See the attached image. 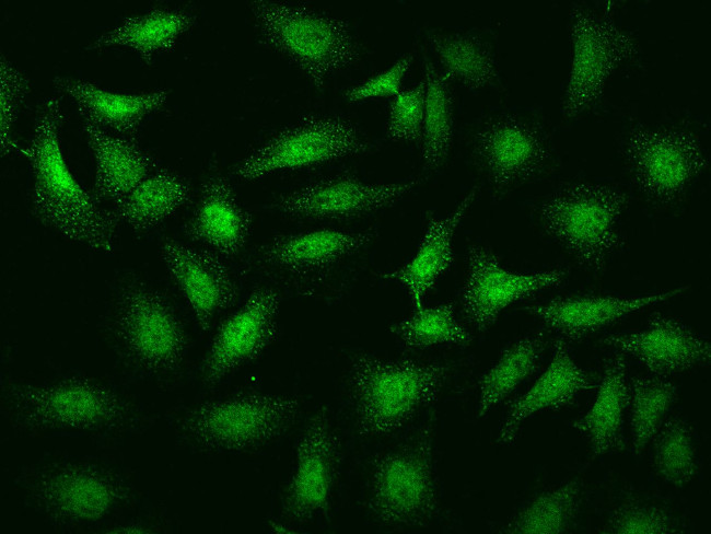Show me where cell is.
<instances>
[{"label": "cell", "instance_id": "27", "mask_svg": "<svg viewBox=\"0 0 711 534\" xmlns=\"http://www.w3.org/2000/svg\"><path fill=\"white\" fill-rule=\"evenodd\" d=\"M628 363L622 352L605 361L596 399L591 408L573 422L588 442L595 456L623 449V414L629 403Z\"/></svg>", "mask_w": 711, "mask_h": 534}, {"label": "cell", "instance_id": "13", "mask_svg": "<svg viewBox=\"0 0 711 534\" xmlns=\"http://www.w3.org/2000/svg\"><path fill=\"white\" fill-rule=\"evenodd\" d=\"M340 439L328 409L310 418L296 446V465L284 492L283 513L294 521H308L327 513L340 465Z\"/></svg>", "mask_w": 711, "mask_h": 534}, {"label": "cell", "instance_id": "18", "mask_svg": "<svg viewBox=\"0 0 711 534\" xmlns=\"http://www.w3.org/2000/svg\"><path fill=\"white\" fill-rule=\"evenodd\" d=\"M475 153L489 178L493 196L537 175L550 158L538 129L510 116L491 120L477 132Z\"/></svg>", "mask_w": 711, "mask_h": 534}, {"label": "cell", "instance_id": "8", "mask_svg": "<svg viewBox=\"0 0 711 534\" xmlns=\"http://www.w3.org/2000/svg\"><path fill=\"white\" fill-rule=\"evenodd\" d=\"M431 433L427 427L415 443L374 458L369 508L382 523L422 526L436 514Z\"/></svg>", "mask_w": 711, "mask_h": 534}, {"label": "cell", "instance_id": "31", "mask_svg": "<svg viewBox=\"0 0 711 534\" xmlns=\"http://www.w3.org/2000/svg\"><path fill=\"white\" fill-rule=\"evenodd\" d=\"M424 106L421 134V156L424 167L439 169L453 142L454 103L450 82L424 56Z\"/></svg>", "mask_w": 711, "mask_h": 534}, {"label": "cell", "instance_id": "5", "mask_svg": "<svg viewBox=\"0 0 711 534\" xmlns=\"http://www.w3.org/2000/svg\"><path fill=\"white\" fill-rule=\"evenodd\" d=\"M300 406L295 396L238 393L193 408L184 418L182 430L206 449L246 450L281 436Z\"/></svg>", "mask_w": 711, "mask_h": 534}, {"label": "cell", "instance_id": "38", "mask_svg": "<svg viewBox=\"0 0 711 534\" xmlns=\"http://www.w3.org/2000/svg\"><path fill=\"white\" fill-rule=\"evenodd\" d=\"M606 533H675L672 515L662 508L642 503H627L617 508L605 527Z\"/></svg>", "mask_w": 711, "mask_h": 534}, {"label": "cell", "instance_id": "6", "mask_svg": "<svg viewBox=\"0 0 711 534\" xmlns=\"http://www.w3.org/2000/svg\"><path fill=\"white\" fill-rule=\"evenodd\" d=\"M9 399L16 422L30 430L109 429L129 416L126 402L114 391L81 378L13 385Z\"/></svg>", "mask_w": 711, "mask_h": 534}, {"label": "cell", "instance_id": "3", "mask_svg": "<svg viewBox=\"0 0 711 534\" xmlns=\"http://www.w3.org/2000/svg\"><path fill=\"white\" fill-rule=\"evenodd\" d=\"M447 374L448 367L439 362L357 356L350 382L358 432L365 437L398 430L438 398Z\"/></svg>", "mask_w": 711, "mask_h": 534}, {"label": "cell", "instance_id": "17", "mask_svg": "<svg viewBox=\"0 0 711 534\" xmlns=\"http://www.w3.org/2000/svg\"><path fill=\"white\" fill-rule=\"evenodd\" d=\"M35 502L50 518L94 522L126 497V488L110 473L83 464H68L42 473L33 483Z\"/></svg>", "mask_w": 711, "mask_h": 534}, {"label": "cell", "instance_id": "9", "mask_svg": "<svg viewBox=\"0 0 711 534\" xmlns=\"http://www.w3.org/2000/svg\"><path fill=\"white\" fill-rule=\"evenodd\" d=\"M571 39L573 58L562 105L567 118L593 106L603 95L611 73L639 54L631 33L581 5L571 10Z\"/></svg>", "mask_w": 711, "mask_h": 534}, {"label": "cell", "instance_id": "2", "mask_svg": "<svg viewBox=\"0 0 711 534\" xmlns=\"http://www.w3.org/2000/svg\"><path fill=\"white\" fill-rule=\"evenodd\" d=\"M261 43L292 61L314 88L359 59L349 24L305 4L257 0L252 2Z\"/></svg>", "mask_w": 711, "mask_h": 534}, {"label": "cell", "instance_id": "15", "mask_svg": "<svg viewBox=\"0 0 711 534\" xmlns=\"http://www.w3.org/2000/svg\"><path fill=\"white\" fill-rule=\"evenodd\" d=\"M423 178L365 183L343 174L319 179L281 195L273 207L295 218L345 220L387 208L417 188Z\"/></svg>", "mask_w": 711, "mask_h": 534}, {"label": "cell", "instance_id": "39", "mask_svg": "<svg viewBox=\"0 0 711 534\" xmlns=\"http://www.w3.org/2000/svg\"><path fill=\"white\" fill-rule=\"evenodd\" d=\"M0 78L1 149L5 153L16 147L10 137L11 128L30 85L27 78L3 56L0 62Z\"/></svg>", "mask_w": 711, "mask_h": 534}, {"label": "cell", "instance_id": "36", "mask_svg": "<svg viewBox=\"0 0 711 534\" xmlns=\"http://www.w3.org/2000/svg\"><path fill=\"white\" fill-rule=\"evenodd\" d=\"M389 330L408 350L426 349L440 344L466 346L471 337L455 317L452 301L416 310V312L393 325Z\"/></svg>", "mask_w": 711, "mask_h": 534}, {"label": "cell", "instance_id": "1", "mask_svg": "<svg viewBox=\"0 0 711 534\" xmlns=\"http://www.w3.org/2000/svg\"><path fill=\"white\" fill-rule=\"evenodd\" d=\"M60 98L44 100L23 154L33 171L32 208L35 217L65 239L93 251L110 253L117 220L71 174L61 150L63 123Z\"/></svg>", "mask_w": 711, "mask_h": 534}, {"label": "cell", "instance_id": "26", "mask_svg": "<svg viewBox=\"0 0 711 534\" xmlns=\"http://www.w3.org/2000/svg\"><path fill=\"white\" fill-rule=\"evenodd\" d=\"M54 83L73 100L83 119L133 139L143 119L159 111L168 97L164 89L138 94L115 93L70 77H56Z\"/></svg>", "mask_w": 711, "mask_h": 534}, {"label": "cell", "instance_id": "29", "mask_svg": "<svg viewBox=\"0 0 711 534\" xmlns=\"http://www.w3.org/2000/svg\"><path fill=\"white\" fill-rule=\"evenodd\" d=\"M189 198L190 186L186 179L160 167L115 202L112 212L118 222L141 232L172 217Z\"/></svg>", "mask_w": 711, "mask_h": 534}, {"label": "cell", "instance_id": "25", "mask_svg": "<svg viewBox=\"0 0 711 534\" xmlns=\"http://www.w3.org/2000/svg\"><path fill=\"white\" fill-rule=\"evenodd\" d=\"M478 187H473L457 207L446 217L427 216V228L413 258L401 268L380 275L386 280L401 283L416 310L423 307L426 294L438 279L454 264L453 236L466 211L477 196Z\"/></svg>", "mask_w": 711, "mask_h": 534}, {"label": "cell", "instance_id": "10", "mask_svg": "<svg viewBox=\"0 0 711 534\" xmlns=\"http://www.w3.org/2000/svg\"><path fill=\"white\" fill-rule=\"evenodd\" d=\"M375 236L374 229L360 232L323 229L276 236L259 248L255 268L311 295L335 266L365 248Z\"/></svg>", "mask_w": 711, "mask_h": 534}, {"label": "cell", "instance_id": "19", "mask_svg": "<svg viewBox=\"0 0 711 534\" xmlns=\"http://www.w3.org/2000/svg\"><path fill=\"white\" fill-rule=\"evenodd\" d=\"M602 344L632 356L648 371L666 376L710 362V343L680 320L654 312L645 329L611 334Z\"/></svg>", "mask_w": 711, "mask_h": 534}, {"label": "cell", "instance_id": "35", "mask_svg": "<svg viewBox=\"0 0 711 534\" xmlns=\"http://www.w3.org/2000/svg\"><path fill=\"white\" fill-rule=\"evenodd\" d=\"M652 440L653 466L658 476L675 487L688 485L699 471L692 427L672 417L663 421Z\"/></svg>", "mask_w": 711, "mask_h": 534}, {"label": "cell", "instance_id": "40", "mask_svg": "<svg viewBox=\"0 0 711 534\" xmlns=\"http://www.w3.org/2000/svg\"><path fill=\"white\" fill-rule=\"evenodd\" d=\"M412 59V55H404L391 68L346 90L345 98L356 103L373 97H394L401 91L403 80L411 67Z\"/></svg>", "mask_w": 711, "mask_h": 534}, {"label": "cell", "instance_id": "23", "mask_svg": "<svg viewBox=\"0 0 711 534\" xmlns=\"http://www.w3.org/2000/svg\"><path fill=\"white\" fill-rule=\"evenodd\" d=\"M252 229V216L238 202L223 175L215 173L202 183L199 200L184 227L185 234L207 244L224 257L237 255Z\"/></svg>", "mask_w": 711, "mask_h": 534}, {"label": "cell", "instance_id": "32", "mask_svg": "<svg viewBox=\"0 0 711 534\" xmlns=\"http://www.w3.org/2000/svg\"><path fill=\"white\" fill-rule=\"evenodd\" d=\"M433 50L443 66L442 76L471 90L491 85L497 66L490 51L474 36L464 34H429Z\"/></svg>", "mask_w": 711, "mask_h": 534}, {"label": "cell", "instance_id": "33", "mask_svg": "<svg viewBox=\"0 0 711 534\" xmlns=\"http://www.w3.org/2000/svg\"><path fill=\"white\" fill-rule=\"evenodd\" d=\"M677 397V386L665 376H633L629 382L630 427L634 454L643 452Z\"/></svg>", "mask_w": 711, "mask_h": 534}, {"label": "cell", "instance_id": "34", "mask_svg": "<svg viewBox=\"0 0 711 534\" xmlns=\"http://www.w3.org/2000/svg\"><path fill=\"white\" fill-rule=\"evenodd\" d=\"M581 485L567 481L536 497L505 525V533H563L573 523L580 507Z\"/></svg>", "mask_w": 711, "mask_h": 534}, {"label": "cell", "instance_id": "11", "mask_svg": "<svg viewBox=\"0 0 711 534\" xmlns=\"http://www.w3.org/2000/svg\"><path fill=\"white\" fill-rule=\"evenodd\" d=\"M116 328L130 357L148 371H172L183 361V325L165 298L144 285L135 282L123 291Z\"/></svg>", "mask_w": 711, "mask_h": 534}, {"label": "cell", "instance_id": "12", "mask_svg": "<svg viewBox=\"0 0 711 534\" xmlns=\"http://www.w3.org/2000/svg\"><path fill=\"white\" fill-rule=\"evenodd\" d=\"M625 153L638 187L661 202L678 198L708 165L698 137L678 129L637 128Z\"/></svg>", "mask_w": 711, "mask_h": 534}, {"label": "cell", "instance_id": "21", "mask_svg": "<svg viewBox=\"0 0 711 534\" xmlns=\"http://www.w3.org/2000/svg\"><path fill=\"white\" fill-rule=\"evenodd\" d=\"M161 252L198 325L205 332L210 329L214 316L230 307L237 297L228 267L215 253L173 239H164Z\"/></svg>", "mask_w": 711, "mask_h": 534}, {"label": "cell", "instance_id": "4", "mask_svg": "<svg viewBox=\"0 0 711 534\" xmlns=\"http://www.w3.org/2000/svg\"><path fill=\"white\" fill-rule=\"evenodd\" d=\"M628 196L606 184L580 182L561 188L543 202L545 230L576 263L594 272L625 246L617 222Z\"/></svg>", "mask_w": 711, "mask_h": 534}, {"label": "cell", "instance_id": "24", "mask_svg": "<svg viewBox=\"0 0 711 534\" xmlns=\"http://www.w3.org/2000/svg\"><path fill=\"white\" fill-rule=\"evenodd\" d=\"M82 128L95 161L92 195L97 201H119L160 169L156 159L133 138L110 134L83 118Z\"/></svg>", "mask_w": 711, "mask_h": 534}, {"label": "cell", "instance_id": "14", "mask_svg": "<svg viewBox=\"0 0 711 534\" xmlns=\"http://www.w3.org/2000/svg\"><path fill=\"white\" fill-rule=\"evenodd\" d=\"M467 263L461 304L465 318L479 332L492 326L510 304L558 287L567 276V270L561 268L533 274L509 271L496 253L479 245L468 248Z\"/></svg>", "mask_w": 711, "mask_h": 534}, {"label": "cell", "instance_id": "28", "mask_svg": "<svg viewBox=\"0 0 711 534\" xmlns=\"http://www.w3.org/2000/svg\"><path fill=\"white\" fill-rule=\"evenodd\" d=\"M194 23L195 15L190 12L156 8L144 14L126 16L120 24L97 36L88 47H128L150 63L153 55L172 50L179 36Z\"/></svg>", "mask_w": 711, "mask_h": 534}, {"label": "cell", "instance_id": "22", "mask_svg": "<svg viewBox=\"0 0 711 534\" xmlns=\"http://www.w3.org/2000/svg\"><path fill=\"white\" fill-rule=\"evenodd\" d=\"M552 347V359L547 370L525 394L509 405L498 434L500 444H512L522 423L534 414L559 410L573 404L580 393L597 388L598 385L571 358L566 340L558 337Z\"/></svg>", "mask_w": 711, "mask_h": 534}, {"label": "cell", "instance_id": "7", "mask_svg": "<svg viewBox=\"0 0 711 534\" xmlns=\"http://www.w3.org/2000/svg\"><path fill=\"white\" fill-rule=\"evenodd\" d=\"M370 150L357 126L339 115L307 114L254 149L235 167L245 181L313 167Z\"/></svg>", "mask_w": 711, "mask_h": 534}, {"label": "cell", "instance_id": "16", "mask_svg": "<svg viewBox=\"0 0 711 534\" xmlns=\"http://www.w3.org/2000/svg\"><path fill=\"white\" fill-rule=\"evenodd\" d=\"M280 295L271 288L252 291L243 306L218 327L202 362V380L214 385L258 358L278 337Z\"/></svg>", "mask_w": 711, "mask_h": 534}, {"label": "cell", "instance_id": "20", "mask_svg": "<svg viewBox=\"0 0 711 534\" xmlns=\"http://www.w3.org/2000/svg\"><path fill=\"white\" fill-rule=\"evenodd\" d=\"M689 286L640 297L568 295L520 307L543 321L563 340L578 343L598 330L657 303L681 295Z\"/></svg>", "mask_w": 711, "mask_h": 534}, {"label": "cell", "instance_id": "37", "mask_svg": "<svg viewBox=\"0 0 711 534\" xmlns=\"http://www.w3.org/2000/svg\"><path fill=\"white\" fill-rule=\"evenodd\" d=\"M423 79L413 88L401 90L389 104L386 137L395 142H420L424 106Z\"/></svg>", "mask_w": 711, "mask_h": 534}, {"label": "cell", "instance_id": "30", "mask_svg": "<svg viewBox=\"0 0 711 534\" xmlns=\"http://www.w3.org/2000/svg\"><path fill=\"white\" fill-rule=\"evenodd\" d=\"M546 346V330L528 334L506 347L480 378L477 417H485L537 368Z\"/></svg>", "mask_w": 711, "mask_h": 534}]
</instances>
